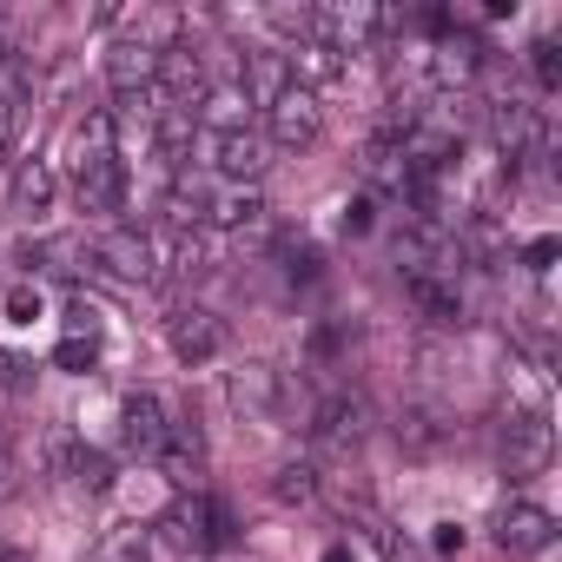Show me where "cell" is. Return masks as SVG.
Listing matches in <instances>:
<instances>
[{"label": "cell", "instance_id": "cell-6", "mask_svg": "<svg viewBox=\"0 0 562 562\" xmlns=\"http://www.w3.org/2000/svg\"><path fill=\"white\" fill-rule=\"evenodd\" d=\"M549 457H555L549 411H516L509 430H503V470H509V476H542Z\"/></svg>", "mask_w": 562, "mask_h": 562}, {"label": "cell", "instance_id": "cell-2", "mask_svg": "<svg viewBox=\"0 0 562 562\" xmlns=\"http://www.w3.org/2000/svg\"><path fill=\"white\" fill-rule=\"evenodd\" d=\"M225 397H232L238 417H251V424H278V417H285V404H292V384H285V371H278V364L245 358V364L225 378Z\"/></svg>", "mask_w": 562, "mask_h": 562}, {"label": "cell", "instance_id": "cell-15", "mask_svg": "<svg viewBox=\"0 0 562 562\" xmlns=\"http://www.w3.org/2000/svg\"><path fill=\"white\" fill-rule=\"evenodd\" d=\"M285 74H292V87L318 93V87H338L345 80V54L325 47V41H292L285 47Z\"/></svg>", "mask_w": 562, "mask_h": 562}, {"label": "cell", "instance_id": "cell-4", "mask_svg": "<svg viewBox=\"0 0 562 562\" xmlns=\"http://www.w3.org/2000/svg\"><path fill=\"white\" fill-rule=\"evenodd\" d=\"M318 133H325V113H318V93H305V87H285L265 106V146L271 153H305Z\"/></svg>", "mask_w": 562, "mask_h": 562}, {"label": "cell", "instance_id": "cell-8", "mask_svg": "<svg viewBox=\"0 0 562 562\" xmlns=\"http://www.w3.org/2000/svg\"><path fill=\"white\" fill-rule=\"evenodd\" d=\"M166 345H172L179 364H212V358L225 351V318L205 312V305H179V312L166 318Z\"/></svg>", "mask_w": 562, "mask_h": 562}, {"label": "cell", "instance_id": "cell-5", "mask_svg": "<svg viewBox=\"0 0 562 562\" xmlns=\"http://www.w3.org/2000/svg\"><path fill=\"white\" fill-rule=\"evenodd\" d=\"M391 27V14L384 8H312V41H325V47H338V54H364L378 34Z\"/></svg>", "mask_w": 562, "mask_h": 562}, {"label": "cell", "instance_id": "cell-25", "mask_svg": "<svg viewBox=\"0 0 562 562\" xmlns=\"http://www.w3.org/2000/svg\"><path fill=\"white\" fill-rule=\"evenodd\" d=\"M271 496H278V503H312V496H318V463H278Z\"/></svg>", "mask_w": 562, "mask_h": 562}, {"label": "cell", "instance_id": "cell-13", "mask_svg": "<svg viewBox=\"0 0 562 562\" xmlns=\"http://www.w3.org/2000/svg\"><path fill=\"white\" fill-rule=\"evenodd\" d=\"M483 54H490V47H483L476 34L450 27V34H443V41L430 47V80H437L443 93H463V87H470V80L483 74Z\"/></svg>", "mask_w": 562, "mask_h": 562}, {"label": "cell", "instance_id": "cell-35", "mask_svg": "<svg viewBox=\"0 0 562 562\" xmlns=\"http://www.w3.org/2000/svg\"><path fill=\"white\" fill-rule=\"evenodd\" d=\"M8 318H14V325H34V318H41V292H27V285L8 292Z\"/></svg>", "mask_w": 562, "mask_h": 562}, {"label": "cell", "instance_id": "cell-9", "mask_svg": "<svg viewBox=\"0 0 562 562\" xmlns=\"http://www.w3.org/2000/svg\"><path fill=\"white\" fill-rule=\"evenodd\" d=\"M93 258H100L113 278H126V285H146V278H159V251H153V238H146L139 225H113V232L93 245Z\"/></svg>", "mask_w": 562, "mask_h": 562}, {"label": "cell", "instance_id": "cell-31", "mask_svg": "<svg viewBox=\"0 0 562 562\" xmlns=\"http://www.w3.org/2000/svg\"><path fill=\"white\" fill-rule=\"evenodd\" d=\"M106 562H153V529H126V536L106 549Z\"/></svg>", "mask_w": 562, "mask_h": 562}, {"label": "cell", "instance_id": "cell-42", "mask_svg": "<svg viewBox=\"0 0 562 562\" xmlns=\"http://www.w3.org/2000/svg\"><path fill=\"white\" fill-rule=\"evenodd\" d=\"M8 54H14V47H8V34H0V60H8Z\"/></svg>", "mask_w": 562, "mask_h": 562}, {"label": "cell", "instance_id": "cell-7", "mask_svg": "<svg viewBox=\"0 0 562 562\" xmlns=\"http://www.w3.org/2000/svg\"><path fill=\"white\" fill-rule=\"evenodd\" d=\"M74 192H80V212H93V218L126 212V159L120 153H80Z\"/></svg>", "mask_w": 562, "mask_h": 562}, {"label": "cell", "instance_id": "cell-1", "mask_svg": "<svg viewBox=\"0 0 562 562\" xmlns=\"http://www.w3.org/2000/svg\"><path fill=\"white\" fill-rule=\"evenodd\" d=\"M159 529H166V542H179V549H205V555H218V549H232V542H238L232 509H225L218 496H205V490L179 496V503L159 516Z\"/></svg>", "mask_w": 562, "mask_h": 562}, {"label": "cell", "instance_id": "cell-22", "mask_svg": "<svg viewBox=\"0 0 562 562\" xmlns=\"http://www.w3.org/2000/svg\"><path fill=\"white\" fill-rule=\"evenodd\" d=\"M411 305L430 318V325H463V299H457V278H411Z\"/></svg>", "mask_w": 562, "mask_h": 562}, {"label": "cell", "instance_id": "cell-28", "mask_svg": "<svg viewBox=\"0 0 562 562\" xmlns=\"http://www.w3.org/2000/svg\"><path fill=\"white\" fill-rule=\"evenodd\" d=\"M529 67H536V87L542 93H562V47L555 41H536L529 47Z\"/></svg>", "mask_w": 562, "mask_h": 562}, {"label": "cell", "instance_id": "cell-30", "mask_svg": "<svg viewBox=\"0 0 562 562\" xmlns=\"http://www.w3.org/2000/svg\"><path fill=\"white\" fill-rule=\"evenodd\" d=\"M278 258H285V278H292V285H312V278H318V245H305V238H292Z\"/></svg>", "mask_w": 562, "mask_h": 562}, {"label": "cell", "instance_id": "cell-23", "mask_svg": "<svg viewBox=\"0 0 562 562\" xmlns=\"http://www.w3.org/2000/svg\"><path fill=\"white\" fill-rule=\"evenodd\" d=\"M192 133H199V120H192L186 106H166V113L153 120V153H159L166 166H186V159H192Z\"/></svg>", "mask_w": 562, "mask_h": 562}, {"label": "cell", "instance_id": "cell-38", "mask_svg": "<svg viewBox=\"0 0 562 562\" xmlns=\"http://www.w3.org/2000/svg\"><path fill=\"white\" fill-rule=\"evenodd\" d=\"M67 338H100V325H93V312H87V305H74V312H67Z\"/></svg>", "mask_w": 562, "mask_h": 562}, {"label": "cell", "instance_id": "cell-37", "mask_svg": "<svg viewBox=\"0 0 562 562\" xmlns=\"http://www.w3.org/2000/svg\"><path fill=\"white\" fill-rule=\"evenodd\" d=\"M8 496H21V463L0 450V503H8Z\"/></svg>", "mask_w": 562, "mask_h": 562}, {"label": "cell", "instance_id": "cell-27", "mask_svg": "<svg viewBox=\"0 0 562 562\" xmlns=\"http://www.w3.org/2000/svg\"><path fill=\"white\" fill-rule=\"evenodd\" d=\"M67 476H74L80 490H93V496H100V490L113 483V457H100V450H87V443H80V457H74V470H67Z\"/></svg>", "mask_w": 562, "mask_h": 562}, {"label": "cell", "instance_id": "cell-21", "mask_svg": "<svg viewBox=\"0 0 562 562\" xmlns=\"http://www.w3.org/2000/svg\"><path fill=\"white\" fill-rule=\"evenodd\" d=\"M238 87H245V100L265 113L278 93L292 87V74H285V54H245V74H238Z\"/></svg>", "mask_w": 562, "mask_h": 562}, {"label": "cell", "instance_id": "cell-3", "mask_svg": "<svg viewBox=\"0 0 562 562\" xmlns=\"http://www.w3.org/2000/svg\"><path fill=\"white\" fill-rule=\"evenodd\" d=\"M312 443L325 450V457H351L364 437H371V404L358 397V391H331V397H318L312 404Z\"/></svg>", "mask_w": 562, "mask_h": 562}, {"label": "cell", "instance_id": "cell-10", "mask_svg": "<svg viewBox=\"0 0 562 562\" xmlns=\"http://www.w3.org/2000/svg\"><path fill=\"white\" fill-rule=\"evenodd\" d=\"M205 159L225 172V186H258V172L271 166V146L245 126V133H205Z\"/></svg>", "mask_w": 562, "mask_h": 562}, {"label": "cell", "instance_id": "cell-34", "mask_svg": "<svg viewBox=\"0 0 562 562\" xmlns=\"http://www.w3.org/2000/svg\"><path fill=\"white\" fill-rule=\"evenodd\" d=\"M555 251H562V238H555V232H542V238H529V245H522V265H529V271H549V265H555Z\"/></svg>", "mask_w": 562, "mask_h": 562}, {"label": "cell", "instance_id": "cell-39", "mask_svg": "<svg viewBox=\"0 0 562 562\" xmlns=\"http://www.w3.org/2000/svg\"><path fill=\"white\" fill-rule=\"evenodd\" d=\"M430 542L450 555V549H463V529H457V522H437V536H430Z\"/></svg>", "mask_w": 562, "mask_h": 562}, {"label": "cell", "instance_id": "cell-41", "mask_svg": "<svg viewBox=\"0 0 562 562\" xmlns=\"http://www.w3.org/2000/svg\"><path fill=\"white\" fill-rule=\"evenodd\" d=\"M325 562H358V555H351L345 542H331V549H325Z\"/></svg>", "mask_w": 562, "mask_h": 562}, {"label": "cell", "instance_id": "cell-32", "mask_svg": "<svg viewBox=\"0 0 562 562\" xmlns=\"http://www.w3.org/2000/svg\"><path fill=\"white\" fill-rule=\"evenodd\" d=\"M265 21L292 41H312V8H265Z\"/></svg>", "mask_w": 562, "mask_h": 562}, {"label": "cell", "instance_id": "cell-40", "mask_svg": "<svg viewBox=\"0 0 562 562\" xmlns=\"http://www.w3.org/2000/svg\"><path fill=\"white\" fill-rule=\"evenodd\" d=\"M14 120H21V113H14L8 100H0V153H8V146H14Z\"/></svg>", "mask_w": 562, "mask_h": 562}, {"label": "cell", "instance_id": "cell-17", "mask_svg": "<svg viewBox=\"0 0 562 562\" xmlns=\"http://www.w3.org/2000/svg\"><path fill=\"white\" fill-rule=\"evenodd\" d=\"M192 120H199L205 133H245V126H251V100H245L238 80H225V87H205V93H199Z\"/></svg>", "mask_w": 562, "mask_h": 562}, {"label": "cell", "instance_id": "cell-26", "mask_svg": "<svg viewBox=\"0 0 562 562\" xmlns=\"http://www.w3.org/2000/svg\"><path fill=\"white\" fill-rule=\"evenodd\" d=\"M212 265H218L212 238H205V232H179V271H186V278H205Z\"/></svg>", "mask_w": 562, "mask_h": 562}, {"label": "cell", "instance_id": "cell-33", "mask_svg": "<svg viewBox=\"0 0 562 562\" xmlns=\"http://www.w3.org/2000/svg\"><path fill=\"white\" fill-rule=\"evenodd\" d=\"M34 384V364L21 351H0V391H27Z\"/></svg>", "mask_w": 562, "mask_h": 562}, {"label": "cell", "instance_id": "cell-12", "mask_svg": "<svg viewBox=\"0 0 562 562\" xmlns=\"http://www.w3.org/2000/svg\"><path fill=\"white\" fill-rule=\"evenodd\" d=\"M555 542V516L542 503H503L496 516V549L503 555H542Z\"/></svg>", "mask_w": 562, "mask_h": 562}, {"label": "cell", "instance_id": "cell-14", "mask_svg": "<svg viewBox=\"0 0 562 562\" xmlns=\"http://www.w3.org/2000/svg\"><path fill=\"white\" fill-rule=\"evenodd\" d=\"M106 80H113V93H139V87H153V80H159V47H153L146 34L113 41V54H106Z\"/></svg>", "mask_w": 562, "mask_h": 562}, {"label": "cell", "instance_id": "cell-19", "mask_svg": "<svg viewBox=\"0 0 562 562\" xmlns=\"http://www.w3.org/2000/svg\"><path fill=\"white\" fill-rule=\"evenodd\" d=\"M450 437H457V424H450L437 404H404V411H397V443H404V450L424 457V450H443Z\"/></svg>", "mask_w": 562, "mask_h": 562}, {"label": "cell", "instance_id": "cell-20", "mask_svg": "<svg viewBox=\"0 0 562 562\" xmlns=\"http://www.w3.org/2000/svg\"><path fill=\"white\" fill-rule=\"evenodd\" d=\"M54 192H60V186H54V166H47V159H21V166H14V186H8V205H14L21 218H41V212L54 205Z\"/></svg>", "mask_w": 562, "mask_h": 562}, {"label": "cell", "instance_id": "cell-36", "mask_svg": "<svg viewBox=\"0 0 562 562\" xmlns=\"http://www.w3.org/2000/svg\"><path fill=\"white\" fill-rule=\"evenodd\" d=\"M338 225H345V232H351V238H364V232H371V199H351V205H345V218H338Z\"/></svg>", "mask_w": 562, "mask_h": 562}, {"label": "cell", "instance_id": "cell-29", "mask_svg": "<svg viewBox=\"0 0 562 562\" xmlns=\"http://www.w3.org/2000/svg\"><path fill=\"white\" fill-rule=\"evenodd\" d=\"M54 364H60V371H80V378H87V371L100 364V338H60Z\"/></svg>", "mask_w": 562, "mask_h": 562}, {"label": "cell", "instance_id": "cell-24", "mask_svg": "<svg viewBox=\"0 0 562 562\" xmlns=\"http://www.w3.org/2000/svg\"><path fill=\"white\" fill-rule=\"evenodd\" d=\"M159 212H166L172 232H199V225H205V186H199V179H172L166 199H159Z\"/></svg>", "mask_w": 562, "mask_h": 562}, {"label": "cell", "instance_id": "cell-11", "mask_svg": "<svg viewBox=\"0 0 562 562\" xmlns=\"http://www.w3.org/2000/svg\"><path fill=\"white\" fill-rule=\"evenodd\" d=\"M166 430H172V411H166V404H159L153 391L126 397V411H120V443H126L133 457L159 463V450H166Z\"/></svg>", "mask_w": 562, "mask_h": 562}, {"label": "cell", "instance_id": "cell-18", "mask_svg": "<svg viewBox=\"0 0 562 562\" xmlns=\"http://www.w3.org/2000/svg\"><path fill=\"white\" fill-rule=\"evenodd\" d=\"M258 218H265V192H258V186H218V192H205V225L245 232V225H258Z\"/></svg>", "mask_w": 562, "mask_h": 562}, {"label": "cell", "instance_id": "cell-16", "mask_svg": "<svg viewBox=\"0 0 562 562\" xmlns=\"http://www.w3.org/2000/svg\"><path fill=\"white\" fill-rule=\"evenodd\" d=\"M159 463H166V476H172L179 490H192V483H199V470H205V430H199L192 417H172Z\"/></svg>", "mask_w": 562, "mask_h": 562}]
</instances>
